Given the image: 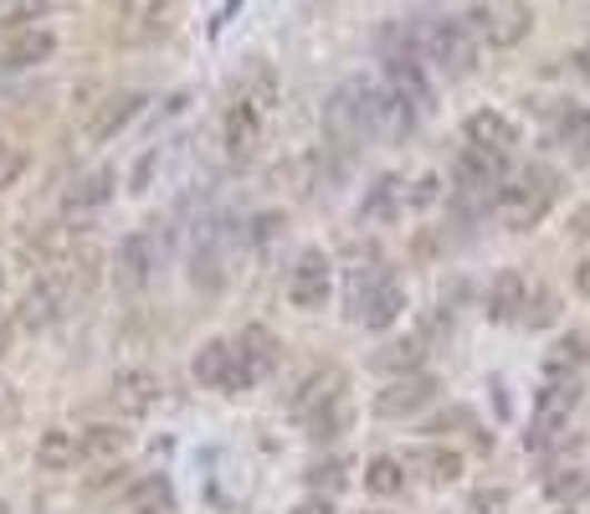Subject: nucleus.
<instances>
[{"label":"nucleus","mask_w":590,"mask_h":514,"mask_svg":"<svg viewBox=\"0 0 590 514\" xmlns=\"http://www.w3.org/2000/svg\"><path fill=\"white\" fill-rule=\"evenodd\" d=\"M349 474H354V463L329 458V463H319V468L309 474V484H319L323 494H334V488H344V484H349Z\"/></svg>","instance_id":"72a5a7b5"},{"label":"nucleus","mask_w":590,"mask_h":514,"mask_svg":"<svg viewBox=\"0 0 590 514\" xmlns=\"http://www.w3.org/2000/svg\"><path fill=\"white\" fill-rule=\"evenodd\" d=\"M462 27L472 31V41H488L498 52H509V47H519V41L534 31V11H529L523 0H483V6L468 11Z\"/></svg>","instance_id":"423d86ee"},{"label":"nucleus","mask_w":590,"mask_h":514,"mask_svg":"<svg viewBox=\"0 0 590 514\" xmlns=\"http://www.w3.org/2000/svg\"><path fill=\"white\" fill-rule=\"evenodd\" d=\"M421 360H427L421 339H401V345H390V350L376 355V366H380V370H396V376H417Z\"/></svg>","instance_id":"cd10ccee"},{"label":"nucleus","mask_w":590,"mask_h":514,"mask_svg":"<svg viewBox=\"0 0 590 514\" xmlns=\"http://www.w3.org/2000/svg\"><path fill=\"white\" fill-rule=\"evenodd\" d=\"M0 284H6V273H0Z\"/></svg>","instance_id":"c03bdc74"},{"label":"nucleus","mask_w":590,"mask_h":514,"mask_svg":"<svg viewBox=\"0 0 590 514\" xmlns=\"http://www.w3.org/2000/svg\"><path fill=\"white\" fill-rule=\"evenodd\" d=\"M570 237H580V243H590V206H580L576 217H570Z\"/></svg>","instance_id":"58836bf2"},{"label":"nucleus","mask_w":590,"mask_h":514,"mask_svg":"<svg viewBox=\"0 0 590 514\" xmlns=\"http://www.w3.org/2000/svg\"><path fill=\"white\" fill-rule=\"evenodd\" d=\"M523 304H529V284H523L513 268H503L493 278V294H488V314H493L498 325H513Z\"/></svg>","instance_id":"4be33fe9"},{"label":"nucleus","mask_w":590,"mask_h":514,"mask_svg":"<svg viewBox=\"0 0 590 514\" xmlns=\"http://www.w3.org/2000/svg\"><path fill=\"white\" fill-rule=\"evenodd\" d=\"M144 113V93H113L103 109L88 119V139L93 145H108L113 135H123V123H134Z\"/></svg>","instance_id":"6ab92c4d"},{"label":"nucleus","mask_w":590,"mask_h":514,"mask_svg":"<svg viewBox=\"0 0 590 514\" xmlns=\"http://www.w3.org/2000/svg\"><path fill=\"white\" fill-rule=\"evenodd\" d=\"M576 68H580V72H590V47H580V52H576Z\"/></svg>","instance_id":"79ce46f5"},{"label":"nucleus","mask_w":590,"mask_h":514,"mask_svg":"<svg viewBox=\"0 0 590 514\" xmlns=\"http://www.w3.org/2000/svg\"><path fill=\"white\" fill-rule=\"evenodd\" d=\"M401 484H406V463L401 458H370L364 463V488H370L376 500L401 494Z\"/></svg>","instance_id":"a878e982"},{"label":"nucleus","mask_w":590,"mask_h":514,"mask_svg":"<svg viewBox=\"0 0 590 514\" xmlns=\"http://www.w3.org/2000/svg\"><path fill=\"white\" fill-rule=\"evenodd\" d=\"M370 514H380V510H370Z\"/></svg>","instance_id":"a18cd8bd"},{"label":"nucleus","mask_w":590,"mask_h":514,"mask_svg":"<svg viewBox=\"0 0 590 514\" xmlns=\"http://www.w3.org/2000/svg\"><path fill=\"white\" fill-rule=\"evenodd\" d=\"M437 392H442V386H437L431 376H396L386 392L376 396V412L380 417H411V412H421V406L437 402Z\"/></svg>","instance_id":"f8f14e48"},{"label":"nucleus","mask_w":590,"mask_h":514,"mask_svg":"<svg viewBox=\"0 0 590 514\" xmlns=\"http://www.w3.org/2000/svg\"><path fill=\"white\" fill-rule=\"evenodd\" d=\"M108 201H113V170H93V176L72 180V186L62 190V221L82 227V221H93Z\"/></svg>","instance_id":"9b49d317"},{"label":"nucleus","mask_w":590,"mask_h":514,"mask_svg":"<svg viewBox=\"0 0 590 514\" xmlns=\"http://www.w3.org/2000/svg\"><path fill=\"white\" fill-rule=\"evenodd\" d=\"M554 201H560V176H554L550 165H529V170H519L498 190V211H503V221L513 231H534L539 221L550 217Z\"/></svg>","instance_id":"f03ea898"},{"label":"nucleus","mask_w":590,"mask_h":514,"mask_svg":"<svg viewBox=\"0 0 590 514\" xmlns=\"http://www.w3.org/2000/svg\"><path fill=\"white\" fill-rule=\"evenodd\" d=\"M462 135H468V145L478 149H493V155H513V145H519V123L503 119L498 109H478L462 119Z\"/></svg>","instance_id":"dca6fc26"},{"label":"nucleus","mask_w":590,"mask_h":514,"mask_svg":"<svg viewBox=\"0 0 590 514\" xmlns=\"http://www.w3.org/2000/svg\"><path fill=\"white\" fill-rule=\"evenodd\" d=\"M170 504H174V494L160 474L139 478V484L129 488V514H170Z\"/></svg>","instance_id":"393cba45"},{"label":"nucleus","mask_w":590,"mask_h":514,"mask_svg":"<svg viewBox=\"0 0 590 514\" xmlns=\"http://www.w3.org/2000/svg\"><path fill=\"white\" fill-rule=\"evenodd\" d=\"M344 422H349V406H344V396H339V402H329L323 412H313L309 433L313 437H339V433H344Z\"/></svg>","instance_id":"c756f323"},{"label":"nucleus","mask_w":590,"mask_h":514,"mask_svg":"<svg viewBox=\"0 0 590 514\" xmlns=\"http://www.w3.org/2000/svg\"><path fill=\"white\" fill-rule=\"evenodd\" d=\"M160 253H154V237L149 231H134V237H123L119 243V284L134 294V288L149 284V273H154Z\"/></svg>","instance_id":"a211bd4d"},{"label":"nucleus","mask_w":590,"mask_h":514,"mask_svg":"<svg viewBox=\"0 0 590 514\" xmlns=\"http://www.w3.org/2000/svg\"><path fill=\"white\" fill-rule=\"evenodd\" d=\"M27 176V149H16L11 139H0V190H11Z\"/></svg>","instance_id":"473e14b6"},{"label":"nucleus","mask_w":590,"mask_h":514,"mask_svg":"<svg viewBox=\"0 0 590 514\" xmlns=\"http://www.w3.org/2000/svg\"><path fill=\"white\" fill-rule=\"evenodd\" d=\"M227 227L221 221H206L201 231H196V253H190V278H196V288H206V294H216V288L227 284Z\"/></svg>","instance_id":"9d476101"},{"label":"nucleus","mask_w":590,"mask_h":514,"mask_svg":"<svg viewBox=\"0 0 590 514\" xmlns=\"http://www.w3.org/2000/svg\"><path fill=\"white\" fill-rule=\"evenodd\" d=\"M0 514H11V510H6V504H0Z\"/></svg>","instance_id":"37998d69"},{"label":"nucleus","mask_w":590,"mask_h":514,"mask_svg":"<svg viewBox=\"0 0 590 514\" xmlns=\"http://www.w3.org/2000/svg\"><path fill=\"white\" fill-rule=\"evenodd\" d=\"M57 52V37L41 27H16L11 37H6V47H0V68L11 72H27V68H41V62H52Z\"/></svg>","instance_id":"4468645a"},{"label":"nucleus","mask_w":590,"mask_h":514,"mask_svg":"<svg viewBox=\"0 0 590 514\" xmlns=\"http://www.w3.org/2000/svg\"><path fill=\"white\" fill-rule=\"evenodd\" d=\"M231 345H237V355H242V366H247V376H252V386L262 376H272V370H278V335H272V329L252 325V329H242V339H231Z\"/></svg>","instance_id":"aec40b11"},{"label":"nucleus","mask_w":590,"mask_h":514,"mask_svg":"<svg viewBox=\"0 0 590 514\" xmlns=\"http://www.w3.org/2000/svg\"><path fill=\"white\" fill-rule=\"evenodd\" d=\"M334 294V263L323 253H303L293 263V278H288V298H293V309H323Z\"/></svg>","instance_id":"1a4fd4ad"},{"label":"nucleus","mask_w":590,"mask_h":514,"mask_svg":"<svg viewBox=\"0 0 590 514\" xmlns=\"http://www.w3.org/2000/svg\"><path fill=\"white\" fill-rule=\"evenodd\" d=\"M78 458H82V447H78V437H72V433H62V427L41 433V443H37V463L47 468V474H68V468H72Z\"/></svg>","instance_id":"5701e85b"},{"label":"nucleus","mask_w":590,"mask_h":514,"mask_svg":"<svg viewBox=\"0 0 590 514\" xmlns=\"http://www.w3.org/2000/svg\"><path fill=\"white\" fill-rule=\"evenodd\" d=\"M380 62H386V88H396L401 98H411L417 109L431 103V68L421 62L411 27H386L380 31Z\"/></svg>","instance_id":"20e7f679"},{"label":"nucleus","mask_w":590,"mask_h":514,"mask_svg":"<svg viewBox=\"0 0 590 514\" xmlns=\"http://www.w3.org/2000/svg\"><path fill=\"white\" fill-rule=\"evenodd\" d=\"M123 443H129V437L119 433V427H88V433L78 437V447H82V458H119L123 453Z\"/></svg>","instance_id":"c85d7f7f"},{"label":"nucleus","mask_w":590,"mask_h":514,"mask_svg":"<svg viewBox=\"0 0 590 514\" xmlns=\"http://www.w3.org/2000/svg\"><path fill=\"white\" fill-rule=\"evenodd\" d=\"M174 0H119V16L129 21V27H144V21H154L160 27V16L170 11Z\"/></svg>","instance_id":"7c9ffc66"},{"label":"nucleus","mask_w":590,"mask_h":514,"mask_svg":"<svg viewBox=\"0 0 590 514\" xmlns=\"http://www.w3.org/2000/svg\"><path fill=\"white\" fill-rule=\"evenodd\" d=\"M339 396H344V370H339V366H319V370H309V376L293 386L288 406H293L298 417H313V412H323V406L339 402Z\"/></svg>","instance_id":"2eb2a0df"},{"label":"nucleus","mask_w":590,"mask_h":514,"mask_svg":"<svg viewBox=\"0 0 590 514\" xmlns=\"http://www.w3.org/2000/svg\"><path fill=\"white\" fill-rule=\"evenodd\" d=\"M278 231H282V217H278V211H262V217L252 221V237H257V247L278 243Z\"/></svg>","instance_id":"e433bc0d"},{"label":"nucleus","mask_w":590,"mask_h":514,"mask_svg":"<svg viewBox=\"0 0 590 514\" xmlns=\"http://www.w3.org/2000/svg\"><path fill=\"white\" fill-rule=\"evenodd\" d=\"M401 211V180L396 176H380L376 186H370V196H364V217L370 221H386Z\"/></svg>","instance_id":"bb28decb"},{"label":"nucleus","mask_w":590,"mask_h":514,"mask_svg":"<svg viewBox=\"0 0 590 514\" xmlns=\"http://www.w3.org/2000/svg\"><path fill=\"white\" fill-rule=\"evenodd\" d=\"M576 288L590 298V257H586V263H580V268H576Z\"/></svg>","instance_id":"ea45409f"},{"label":"nucleus","mask_w":590,"mask_h":514,"mask_svg":"<svg viewBox=\"0 0 590 514\" xmlns=\"http://www.w3.org/2000/svg\"><path fill=\"white\" fill-rule=\"evenodd\" d=\"M47 6H52V0H0V21H6V27H27Z\"/></svg>","instance_id":"f704fd0d"},{"label":"nucleus","mask_w":590,"mask_h":514,"mask_svg":"<svg viewBox=\"0 0 590 514\" xmlns=\"http://www.w3.org/2000/svg\"><path fill=\"white\" fill-rule=\"evenodd\" d=\"M580 406V386L576 380H560V386H544L534 406V443H550L554 427H564V417Z\"/></svg>","instance_id":"f3484780"},{"label":"nucleus","mask_w":590,"mask_h":514,"mask_svg":"<svg viewBox=\"0 0 590 514\" xmlns=\"http://www.w3.org/2000/svg\"><path fill=\"white\" fill-rule=\"evenodd\" d=\"M590 360V339L586 335H564L560 350L550 355V370H570V366H586Z\"/></svg>","instance_id":"2f4dec72"},{"label":"nucleus","mask_w":590,"mask_h":514,"mask_svg":"<svg viewBox=\"0 0 590 514\" xmlns=\"http://www.w3.org/2000/svg\"><path fill=\"white\" fill-rule=\"evenodd\" d=\"M196 380L201 386H211V392H247L252 386V376H247V366H242V355H237V345L231 339H206L201 350H196Z\"/></svg>","instance_id":"6e6552de"},{"label":"nucleus","mask_w":590,"mask_h":514,"mask_svg":"<svg viewBox=\"0 0 590 514\" xmlns=\"http://www.w3.org/2000/svg\"><path fill=\"white\" fill-rule=\"evenodd\" d=\"M370 98H376V82L349 78L339 82L334 93L323 98V135L334 149H364L376 139V123H370Z\"/></svg>","instance_id":"f257e3e1"},{"label":"nucleus","mask_w":590,"mask_h":514,"mask_svg":"<svg viewBox=\"0 0 590 514\" xmlns=\"http://www.w3.org/2000/svg\"><path fill=\"white\" fill-rule=\"evenodd\" d=\"M468 514H509V488H483V494H472Z\"/></svg>","instance_id":"c9c22d12"},{"label":"nucleus","mask_w":590,"mask_h":514,"mask_svg":"<svg viewBox=\"0 0 590 514\" xmlns=\"http://www.w3.org/2000/svg\"><path fill=\"white\" fill-rule=\"evenodd\" d=\"M72 298H78V288L68 284V273H62V268L41 273L37 284L21 294V304H16V325H21V329H47V325H57V319L68 314Z\"/></svg>","instance_id":"0eeeda50"},{"label":"nucleus","mask_w":590,"mask_h":514,"mask_svg":"<svg viewBox=\"0 0 590 514\" xmlns=\"http://www.w3.org/2000/svg\"><path fill=\"white\" fill-rule=\"evenodd\" d=\"M154 402H160V380L149 376V370H123V376H113V406H119L123 417H144Z\"/></svg>","instance_id":"412c9836"},{"label":"nucleus","mask_w":590,"mask_h":514,"mask_svg":"<svg viewBox=\"0 0 590 514\" xmlns=\"http://www.w3.org/2000/svg\"><path fill=\"white\" fill-rule=\"evenodd\" d=\"M421 109L411 103V98H401L396 88H376V98H370V123H376V139H406L411 129H417Z\"/></svg>","instance_id":"ddd939ff"},{"label":"nucleus","mask_w":590,"mask_h":514,"mask_svg":"<svg viewBox=\"0 0 590 514\" xmlns=\"http://www.w3.org/2000/svg\"><path fill=\"white\" fill-rule=\"evenodd\" d=\"M411 468H421L427 484H457V478H462V458H457L452 447H417V453H411Z\"/></svg>","instance_id":"b1692460"},{"label":"nucleus","mask_w":590,"mask_h":514,"mask_svg":"<svg viewBox=\"0 0 590 514\" xmlns=\"http://www.w3.org/2000/svg\"><path fill=\"white\" fill-rule=\"evenodd\" d=\"M293 514H329V504H323V500H303Z\"/></svg>","instance_id":"a19ab883"},{"label":"nucleus","mask_w":590,"mask_h":514,"mask_svg":"<svg viewBox=\"0 0 590 514\" xmlns=\"http://www.w3.org/2000/svg\"><path fill=\"white\" fill-rule=\"evenodd\" d=\"M554 319V294H539L534 298V314H523V325H534V329H544Z\"/></svg>","instance_id":"4c0bfd02"},{"label":"nucleus","mask_w":590,"mask_h":514,"mask_svg":"<svg viewBox=\"0 0 590 514\" xmlns=\"http://www.w3.org/2000/svg\"><path fill=\"white\" fill-rule=\"evenodd\" d=\"M411 37H417L421 62L437 68L442 78H468V72L478 68V41H472V31L462 27V21H452V16L421 21V27H411Z\"/></svg>","instance_id":"7ed1b4c3"},{"label":"nucleus","mask_w":590,"mask_h":514,"mask_svg":"<svg viewBox=\"0 0 590 514\" xmlns=\"http://www.w3.org/2000/svg\"><path fill=\"white\" fill-rule=\"evenodd\" d=\"M406 309V288L386 273L364 268L360 278H349V319H360L370 329H390Z\"/></svg>","instance_id":"39448f33"}]
</instances>
